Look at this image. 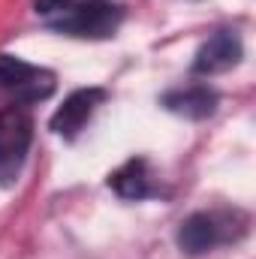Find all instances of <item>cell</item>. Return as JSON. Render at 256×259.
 I'll return each mask as SVG.
<instances>
[{"instance_id": "3", "label": "cell", "mask_w": 256, "mask_h": 259, "mask_svg": "<svg viewBox=\"0 0 256 259\" xmlns=\"http://www.w3.org/2000/svg\"><path fill=\"white\" fill-rule=\"evenodd\" d=\"M55 94V72L33 66L21 58L0 55V103L3 106H30Z\"/></svg>"}, {"instance_id": "5", "label": "cell", "mask_w": 256, "mask_h": 259, "mask_svg": "<svg viewBox=\"0 0 256 259\" xmlns=\"http://www.w3.org/2000/svg\"><path fill=\"white\" fill-rule=\"evenodd\" d=\"M106 100V91L100 88H81V91H72L64 100V106L52 115V130L64 139H75L81 130L88 127L91 115L97 112V106Z\"/></svg>"}, {"instance_id": "2", "label": "cell", "mask_w": 256, "mask_h": 259, "mask_svg": "<svg viewBox=\"0 0 256 259\" xmlns=\"http://www.w3.org/2000/svg\"><path fill=\"white\" fill-rule=\"evenodd\" d=\"M244 229H247V220L235 211H196L178 229V247L187 256H202L220 244L241 238Z\"/></svg>"}, {"instance_id": "4", "label": "cell", "mask_w": 256, "mask_h": 259, "mask_svg": "<svg viewBox=\"0 0 256 259\" xmlns=\"http://www.w3.org/2000/svg\"><path fill=\"white\" fill-rule=\"evenodd\" d=\"M33 142V121L24 106H0V187H12L21 175Z\"/></svg>"}, {"instance_id": "8", "label": "cell", "mask_w": 256, "mask_h": 259, "mask_svg": "<svg viewBox=\"0 0 256 259\" xmlns=\"http://www.w3.org/2000/svg\"><path fill=\"white\" fill-rule=\"evenodd\" d=\"M109 187L121 199H145V196L154 193L151 187V172H148V163L142 157H133L127 160L121 169H115L109 175Z\"/></svg>"}, {"instance_id": "1", "label": "cell", "mask_w": 256, "mask_h": 259, "mask_svg": "<svg viewBox=\"0 0 256 259\" xmlns=\"http://www.w3.org/2000/svg\"><path fill=\"white\" fill-rule=\"evenodd\" d=\"M36 15L52 30L78 39H109L124 18L115 0H36Z\"/></svg>"}, {"instance_id": "7", "label": "cell", "mask_w": 256, "mask_h": 259, "mask_svg": "<svg viewBox=\"0 0 256 259\" xmlns=\"http://www.w3.org/2000/svg\"><path fill=\"white\" fill-rule=\"evenodd\" d=\"M163 106L172 115L190 118V121H202L208 115H214L217 109V94L205 84H187V88H175L163 97Z\"/></svg>"}, {"instance_id": "6", "label": "cell", "mask_w": 256, "mask_h": 259, "mask_svg": "<svg viewBox=\"0 0 256 259\" xmlns=\"http://www.w3.org/2000/svg\"><path fill=\"white\" fill-rule=\"evenodd\" d=\"M241 61V39L232 30H217L196 55L193 72L196 75H217Z\"/></svg>"}]
</instances>
